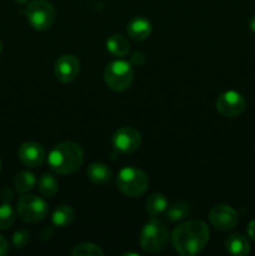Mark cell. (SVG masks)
Masks as SVG:
<instances>
[{
  "label": "cell",
  "mask_w": 255,
  "mask_h": 256,
  "mask_svg": "<svg viewBox=\"0 0 255 256\" xmlns=\"http://www.w3.org/2000/svg\"><path fill=\"white\" fill-rule=\"evenodd\" d=\"M209 228L202 220H188L178 225L172 234V244L182 256L196 255L209 242Z\"/></svg>",
  "instance_id": "1"
},
{
  "label": "cell",
  "mask_w": 255,
  "mask_h": 256,
  "mask_svg": "<svg viewBox=\"0 0 255 256\" xmlns=\"http://www.w3.org/2000/svg\"><path fill=\"white\" fill-rule=\"evenodd\" d=\"M48 162L55 174L69 175L82 168L84 162V152L76 142H60L49 152Z\"/></svg>",
  "instance_id": "2"
},
{
  "label": "cell",
  "mask_w": 255,
  "mask_h": 256,
  "mask_svg": "<svg viewBox=\"0 0 255 256\" xmlns=\"http://www.w3.org/2000/svg\"><path fill=\"white\" fill-rule=\"evenodd\" d=\"M116 186L125 196L138 198L145 194L148 190L149 179L142 169L128 166L120 170L118 174Z\"/></svg>",
  "instance_id": "3"
},
{
  "label": "cell",
  "mask_w": 255,
  "mask_h": 256,
  "mask_svg": "<svg viewBox=\"0 0 255 256\" xmlns=\"http://www.w3.org/2000/svg\"><path fill=\"white\" fill-rule=\"evenodd\" d=\"M105 84L109 89L122 92L129 89L134 80V70L130 62L125 60H115L106 65L104 70Z\"/></svg>",
  "instance_id": "4"
},
{
  "label": "cell",
  "mask_w": 255,
  "mask_h": 256,
  "mask_svg": "<svg viewBox=\"0 0 255 256\" xmlns=\"http://www.w3.org/2000/svg\"><path fill=\"white\" fill-rule=\"evenodd\" d=\"M169 240V232L159 220H150L144 225L139 235V245L145 252H156L164 249Z\"/></svg>",
  "instance_id": "5"
},
{
  "label": "cell",
  "mask_w": 255,
  "mask_h": 256,
  "mask_svg": "<svg viewBox=\"0 0 255 256\" xmlns=\"http://www.w3.org/2000/svg\"><path fill=\"white\" fill-rule=\"evenodd\" d=\"M18 215L29 224H35L44 219L49 212V205L44 199L36 195H22L18 202Z\"/></svg>",
  "instance_id": "6"
},
{
  "label": "cell",
  "mask_w": 255,
  "mask_h": 256,
  "mask_svg": "<svg viewBox=\"0 0 255 256\" xmlns=\"http://www.w3.org/2000/svg\"><path fill=\"white\" fill-rule=\"evenodd\" d=\"M26 19L38 32L48 30L55 22V9L45 0H34L26 8Z\"/></svg>",
  "instance_id": "7"
},
{
  "label": "cell",
  "mask_w": 255,
  "mask_h": 256,
  "mask_svg": "<svg viewBox=\"0 0 255 256\" xmlns=\"http://www.w3.org/2000/svg\"><path fill=\"white\" fill-rule=\"evenodd\" d=\"M112 146L122 154H130L142 145V134L138 129L124 126L118 129L112 135Z\"/></svg>",
  "instance_id": "8"
},
{
  "label": "cell",
  "mask_w": 255,
  "mask_h": 256,
  "mask_svg": "<svg viewBox=\"0 0 255 256\" xmlns=\"http://www.w3.org/2000/svg\"><path fill=\"white\" fill-rule=\"evenodd\" d=\"M209 222L215 229L228 232L236 226L239 222V215L235 209L229 205H215L209 212Z\"/></svg>",
  "instance_id": "9"
},
{
  "label": "cell",
  "mask_w": 255,
  "mask_h": 256,
  "mask_svg": "<svg viewBox=\"0 0 255 256\" xmlns=\"http://www.w3.org/2000/svg\"><path fill=\"white\" fill-rule=\"evenodd\" d=\"M216 110L226 118H234L245 110V99L240 92L228 90L218 96Z\"/></svg>",
  "instance_id": "10"
},
{
  "label": "cell",
  "mask_w": 255,
  "mask_h": 256,
  "mask_svg": "<svg viewBox=\"0 0 255 256\" xmlns=\"http://www.w3.org/2000/svg\"><path fill=\"white\" fill-rule=\"evenodd\" d=\"M80 72V62L75 55L64 54L56 60L54 66V74L62 82H72L76 79Z\"/></svg>",
  "instance_id": "11"
},
{
  "label": "cell",
  "mask_w": 255,
  "mask_h": 256,
  "mask_svg": "<svg viewBox=\"0 0 255 256\" xmlns=\"http://www.w3.org/2000/svg\"><path fill=\"white\" fill-rule=\"evenodd\" d=\"M18 155L20 162L28 168L42 166L46 156L44 148L35 142H26L20 145Z\"/></svg>",
  "instance_id": "12"
},
{
  "label": "cell",
  "mask_w": 255,
  "mask_h": 256,
  "mask_svg": "<svg viewBox=\"0 0 255 256\" xmlns=\"http://www.w3.org/2000/svg\"><path fill=\"white\" fill-rule=\"evenodd\" d=\"M152 22L144 16H135L128 22L126 32L132 39L138 40V42H142V40L148 39L152 34Z\"/></svg>",
  "instance_id": "13"
},
{
  "label": "cell",
  "mask_w": 255,
  "mask_h": 256,
  "mask_svg": "<svg viewBox=\"0 0 255 256\" xmlns=\"http://www.w3.org/2000/svg\"><path fill=\"white\" fill-rule=\"evenodd\" d=\"M86 175L90 182L96 185H102L112 180V172L108 165L102 162H92L88 166Z\"/></svg>",
  "instance_id": "14"
},
{
  "label": "cell",
  "mask_w": 255,
  "mask_h": 256,
  "mask_svg": "<svg viewBox=\"0 0 255 256\" xmlns=\"http://www.w3.org/2000/svg\"><path fill=\"white\" fill-rule=\"evenodd\" d=\"M225 248H226L228 252L236 256H244L249 254L250 252L249 242L242 234H232L228 236L225 240Z\"/></svg>",
  "instance_id": "15"
},
{
  "label": "cell",
  "mask_w": 255,
  "mask_h": 256,
  "mask_svg": "<svg viewBox=\"0 0 255 256\" xmlns=\"http://www.w3.org/2000/svg\"><path fill=\"white\" fill-rule=\"evenodd\" d=\"M106 49L115 56H125L129 52V42L122 34H112L106 40Z\"/></svg>",
  "instance_id": "16"
},
{
  "label": "cell",
  "mask_w": 255,
  "mask_h": 256,
  "mask_svg": "<svg viewBox=\"0 0 255 256\" xmlns=\"http://www.w3.org/2000/svg\"><path fill=\"white\" fill-rule=\"evenodd\" d=\"M75 219V212L69 205H60L54 210L52 216V222L55 226L65 228L69 226Z\"/></svg>",
  "instance_id": "17"
},
{
  "label": "cell",
  "mask_w": 255,
  "mask_h": 256,
  "mask_svg": "<svg viewBox=\"0 0 255 256\" xmlns=\"http://www.w3.org/2000/svg\"><path fill=\"white\" fill-rule=\"evenodd\" d=\"M38 189L45 198H52L59 190V182L52 174H42L38 182Z\"/></svg>",
  "instance_id": "18"
},
{
  "label": "cell",
  "mask_w": 255,
  "mask_h": 256,
  "mask_svg": "<svg viewBox=\"0 0 255 256\" xmlns=\"http://www.w3.org/2000/svg\"><path fill=\"white\" fill-rule=\"evenodd\" d=\"M168 209V200L160 192L152 194L146 200V212H149L152 216H156L164 212Z\"/></svg>",
  "instance_id": "19"
},
{
  "label": "cell",
  "mask_w": 255,
  "mask_h": 256,
  "mask_svg": "<svg viewBox=\"0 0 255 256\" xmlns=\"http://www.w3.org/2000/svg\"><path fill=\"white\" fill-rule=\"evenodd\" d=\"M35 184H36V178H35V175L30 172H20L14 179L15 189H16L20 194H25V192L32 190Z\"/></svg>",
  "instance_id": "20"
},
{
  "label": "cell",
  "mask_w": 255,
  "mask_h": 256,
  "mask_svg": "<svg viewBox=\"0 0 255 256\" xmlns=\"http://www.w3.org/2000/svg\"><path fill=\"white\" fill-rule=\"evenodd\" d=\"M190 214V206L189 204L184 202H175L174 205L169 206L166 209V219L169 222H182L184 220L188 215Z\"/></svg>",
  "instance_id": "21"
},
{
  "label": "cell",
  "mask_w": 255,
  "mask_h": 256,
  "mask_svg": "<svg viewBox=\"0 0 255 256\" xmlns=\"http://www.w3.org/2000/svg\"><path fill=\"white\" fill-rule=\"evenodd\" d=\"M72 255L74 256H102L104 252L102 248L98 245L92 244V242H82V244L76 245L72 249Z\"/></svg>",
  "instance_id": "22"
},
{
  "label": "cell",
  "mask_w": 255,
  "mask_h": 256,
  "mask_svg": "<svg viewBox=\"0 0 255 256\" xmlns=\"http://www.w3.org/2000/svg\"><path fill=\"white\" fill-rule=\"evenodd\" d=\"M15 222V212L9 202L0 205V230H8Z\"/></svg>",
  "instance_id": "23"
},
{
  "label": "cell",
  "mask_w": 255,
  "mask_h": 256,
  "mask_svg": "<svg viewBox=\"0 0 255 256\" xmlns=\"http://www.w3.org/2000/svg\"><path fill=\"white\" fill-rule=\"evenodd\" d=\"M30 232L28 230L22 229V230H18L14 235H12V245H14L15 249H22V248L26 246L30 242Z\"/></svg>",
  "instance_id": "24"
},
{
  "label": "cell",
  "mask_w": 255,
  "mask_h": 256,
  "mask_svg": "<svg viewBox=\"0 0 255 256\" xmlns=\"http://www.w3.org/2000/svg\"><path fill=\"white\" fill-rule=\"evenodd\" d=\"M145 62H146V55L142 52H134L130 58V64L134 65V66H142Z\"/></svg>",
  "instance_id": "25"
},
{
  "label": "cell",
  "mask_w": 255,
  "mask_h": 256,
  "mask_svg": "<svg viewBox=\"0 0 255 256\" xmlns=\"http://www.w3.org/2000/svg\"><path fill=\"white\" fill-rule=\"evenodd\" d=\"M0 196H2V200L4 202H10L12 200V198H14V194H12V189H9V188H5V189H2Z\"/></svg>",
  "instance_id": "26"
},
{
  "label": "cell",
  "mask_w": 255,
  "mask_h": 256,
  "mask_svg": "<svg viewBox=\"0 0 255 256\" xmlns=\"http://www.w3.org/2000/svg\"><path fill=\"white\" fill-rule=\"evenodd\" d=\"M8 250H9V246H8V242L5 240V238H2L0 235V256L6 255Z\"/></svg>",
  "instance_id": "27"
},
{
  "label": "cell",
  "mask_w": 255,
  "mask_h": 256,
  "mask_svg": "<svg viewBox=\"0 0 255 256\" xmlns=\"http://www.w3.org/2000/svg\"><path fill=\"white\" fill-rule=\"evenodd\" d=\"M248 235L255 242V220H252L248 225Z\"/></svg>",
  "instance_id": "28"
},
{
  "label": "cell",
  "mask_w": 255,
  "mask_h": 256,
  "mask_svg": "<svg viewBox=\"0 0 255 256\" xmlns=\"http://www.w3.org/2000/svg\"><path fill=\"white\" fill-rule=\"evenodd\" d=\"M249 28L252 32H255V15L254 16H252V19L249 20Z\"/></svg>",
  "instance_id": "29"
},
{
  "label": "cell",
  "mask_w": 255,
  "mask_h": 256,
  "mask_svg": "<svg viewBox=\"0 0 255 256\" xmlns=\"http://www.w3.org/2000/svg\"><path fill=\"white\" fill-rule=\"evenodd\" d=\"M2 40H0V52H2Z\"/></svg>",
  "instance_id": "30"
},
{
  "label": "cell",
  "mask_w": 255,
  "mask_h": 256,
  "mask_svg": "<svg viewBox=\"0 0 255 256\" xmlns=\"http://www.w3.org/2000/svg\"><path fill=\"white\" fill-rule=\"evenodd\" d=\"M18 2H28V0H16Z\"/></svg>",
  "instance_id": "31"
},
{
  "label": "cell",
  "mask_w": 255,
  "mask_h": 256,
  "mask_svg": "<svg viewBox=\"0 0 255 256\" xmlns=\"http://www.w3.org/2000/svg\"><path fill=\"white\" fill-rule=\"evenodd\" d=\"M0 170H2V160H0Z\"/></svg>",
  "instance_id": "32"
}]
</instances>
